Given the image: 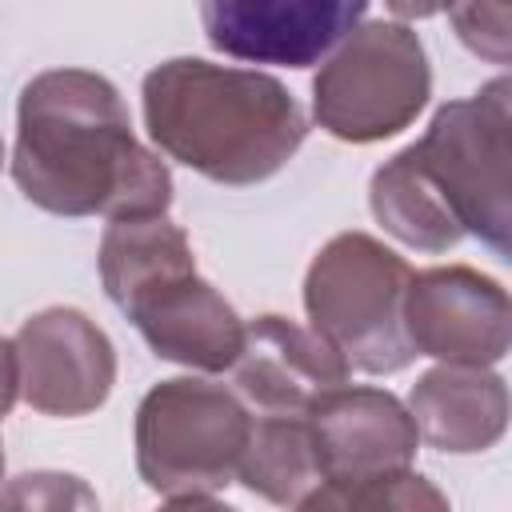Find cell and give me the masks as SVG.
<instances>
[{
	"mask_svg": "<svg viewBox=\"0 0 512 512\" xmlns=\"http://www.w3.org/2000/svg\"><path fill=\"white\" fill-rule=\"evenodd\" d=\"M16 188L52 216H168L172 176L128 120L120 88L88 68H48L20 88Z\"/></svg>",
	"mask_w": 512,
	"mask_h": 512,
	"instance_id": "6da1fadb",
	"label": "cell"
},
{
	"mask_svg": "<svg viewBox=\"0 0 512 512\" xmlns=\"http://www.w3.org/2000/svg\"><path fill=\"white\" fill-rule=\"evenodd\" d=\"M148 140L176 164L216 184L276 176L308 136L296 96L268 72L176 56L144 76Z\"/></svg>",
	"mask_w": 512,
	"mask_h": 512,
	"instance_id": "7a4b0ae2",
	"label": "cell"
},
{
	"mask_svg": "<svg viewBox=\"0 0 512 512\" xmlns=\"http://www.w3.org/2000/svg\"><path fill=\"white\" fill-rule=\"evenodd\" d=\"M100 280L160 360L196 372L236 364L244 320L196 272L192 244L168 216L112 220L100 236Z\"/></svg>",
	"mask_w": 512,
	"mask_h": 512,
	"instance_id": "3957f363",
	"label": "cell"
},
{
	"mask_svg": "<svg viewBox=\"0 0 512 512\" xmlns=\"http://www.w3.org/2000/svg\"><path fill=\"white\" fill-rule=\"evenodd\" d=\"M412 268L368 232L332 236L308 264V328L356 372L392 376L412 364L404 336V292Z\"/></svg>",
	"mask_w": 512,
	"mask_h": 512,
	"instance_id": "277c9868",
	"label": "cell"
},
{
	"mask_svg": "<svg viewBox=\"0 0 512 512\" xmlns=\"http://www.w3.org/2000/svg\"><path fill=\"white\" fill-rule=\"evenodd\" d=\"M508 124H512V84L508 76H496L480 92L440 104L424 136L408 144L412 164L436 188L460 232L484 240L496 256H508V232H512Z\"/></svg>",
	"mask_w": 512,
	"mask_h": 512,
	"instance_id": "5b68a950",
	"label": "cell"
},
{
	"mask_svg": "<svg viewBox=\"0 0 512 512\" xmlns=\"http://www.w3.org/2000/svg\"><path fill=\"white\" fill-rule=\"evenodd\" d=\"M248 436L252 412L228 384L172 376L136 408V472L168 500L212 496L236 484Z\"/></svg>",
	"mask_w": 512,
	"mask_h": 512,
	"instance_id": "8992f818",
	"label": "cell"
},
{
	"mask_svg": "<svg viewBox=\"0 0 512 512\" xmlns=\"http://www.w3.org/2000/svg\"><path fill=\"white\" fill-rule=\"evenodd\" d=\"M432 96L424 40L400 20H360L312 80L316 124L348 144L404 132Z\"/></svg>",
	"mask_w": 512,
	"mask_h": 512,
	"instance_id": "52a82bcc",
	"label": "cell"
},
{
	"mask_svg": "<svg viewBox=\"0 0 512 512\" xmlns=\"http://www.w3.org/2000/svg\"><path fill=\"white\" fill-rule=\"evenodd\" d=\"M404 336L416 356L492 368L512 344L508 292L468 264L412 272L404 292Z\"/></svg>",
	"mask_w": 512,
	"mask_h": 512,
	"instance_id": "ba28073f",
	"label": "cell"
},
{
	"mask_svg": "<svg viewBox=\"0 0 512 512\" xmlns=\"http://www.w3.org/2000/svg\"><path fill=\"white\" fill-rule=\"evenodd\" d=\"M20 396L40 416H88L116 384V348L80 308H44L16 332Z\"/></svg>",
	"mask_w": 512,
	"mask_h": 512,
	"instance_id": "9c48e42d",
	"label": "cell"
},
{
	"mask_svg": "<svg viewBox=\"0 0 512 512\" xmlns=\"http://www.w3.org/2000/svg\"><path fill=\"white\" fill-rule=\"evenodd\" d=\"M368 16L360 0H204L200 24L216 52L248 64L308 68Z\"/></svg>",
	"mask_w": 512,
	"mask_h": 512,
	"instance_id": "30bf717a",
	"label": "cell"
},
{
	"mask_svg": "<svg viewBox=\"0 0 512 512\" xmlns=\"http://www.w3.org/2000/svg\"><path fill=\"white\" fill-rule=\"evenodd\" d=\"M340 384H348V364L312 328L276 312L244 324L232 392L252 416H308V408Z\"/></svg>",
	"mask_w": 512,
	"mask_h": 512,
	"instance_id": "8fae6325",
	"label": "cell"
},
{
	"mask_svg": "<svg viewBox=\"0 0 512 512\" xmlns=\"http://www.w3.org/2000/svg\"><path fill=\"white\" fill-rule=\"evenodd\" d=\"M308 432L320 480H368L404 472L416 460L420 436L408 408L372 384H340L308 408Z\"/></svg>",
	"mask_w": 512,
	"mask_h": 512,
	"instance_id": "7c38bea8",
	"label": "cell"
},
{
	"mask_svg": "<svg viewBox=\"0 0 512 512\" xmlns=\"http://www.w3.org/2000/svg\"><path fill=\"white\" fill-rule=\"evenodd\" d=\"M408 416L436 452H488L508 428V384L492 368L436 364L412 384Z\"/></svg>",
	"mask_w": 512,
	"mask_h": 512,
	"instance_id": "4fadbf2b",
	"label": "cell"
},
{
	"mask_svg": "<svg viewBox=\"0 0 512 512\" xmlns=\"http://www.w3.org/2000/svg\"><path fill=\"white\" fill-rule=\"evenodd\" d=\"M368 208L384 224V232L396 236L408 248L448 252V248H456L464 240L460 224L452 220V212L444 208V200L436 196V188L424 180V172L412 164L408 148L396 152L392 160H384L372 172Z\"/></svg>",
	"mask_w": 512,
	"mask_h": 512,
	"instance_id": "5bb4252c",
	"label": "cell"
},
{
	"mask_svg": "<svg viewBox=\"0 0 512 512\" xmlns=\"http://www.w3.org/2000/svg\"><path fill=\"white\" fill-rule=\"evenodd\" d=\"M252 496L292 508L320 480L308 416H252V436L236 476Z\"/></svg>",
	"mask_w": 512,
	"mask_h": 512,
	"instance_id": "9a60e30c",
	"label": "cell"
},
{
	"mask_svg": "<svg viewBox=\"0 0 512 512\" xmlns=\"http://www.w3.org/2000/svg\"><path fill=\"white\" fill-rule=\"evenodd\" d=\"M0 512H100V500L84 476L36 468L0 484Z\"/></svg>",
	"mask_w": 512,
	"mask_h": 512,
	"instance_id": "2e32d148",
	"label": "cell"
},
{
	"mask_svg": "<svg viewBox=\"0 0 512 512\" xmlns=\"http://www.w3.org/2000/svg\"><path fill=\"white\" fill-rule=\"evenodd\" d=\"M496 8L500 4H464V8H448V20L476 56H488L492 64H508V32H488Z\"/></svg>",
	"mask_w": 512,
	"mask_h": 512,
	"instance_id": "e0dca14e",
	"label": "cell"
},
{
	"mask_svg": "<svg viewBox=\"0 0 512 512\" xmlns=\"http://www.w3.org/2000/svg\"><path fill=\"white\" fill-rule=\"evenodd\" d=\"M288 512H352V508H348L344 484H340V480H324V484H316L304 500H296Z\"/></svg>",
	"mask_w": 512,
	"mask_h": 512,
	"instance_id": "ac0fdd59",
	"label": "cell"
},
{
	"mask_svg": "<svg viewBox=\"0 0 512 512\" xmlns=\"http://www.w3.org/2000/svg\"><path fill=\"white\" fill-rule=\"evenodd\" d=\"M20 396V372H16V344L8 336H0V420L12 412Z\"/></svg>",
	"mask_w": 512,
	"mask_h": 512,
	"instance_id": "d6986e66",
	"label": "cell"
},
{
	"mask_svg": "<svg viewBox=\"0 0 512 512\" xmlns=\"http://www.w3.org/2000/svg\"><path fill=\"white\" fill-rule=\"evenodd\" d=\"M160 512H236V508H228V504H220L212 496H176Z\"/></svg>",
	"mask_w": 512,
	"mask_h": 512,
	"instance_id": "ffe728a7",
	"label": "cell"
},
{
	"mask_svg": "<svg viewBox=\"0 0 512 512\" xmlns=\"http://www.w3.org/2000/svg\"><path fill=\"white\" fill-rule=\"evenodd\" d=\"M0 480H4V440H0Z\"/></svg>",
	"mask_w": 512,
	"mask_h": 512,
	"instance_id": "44dd1931",
	"label": "cell"
},
{
	"mask_svg": "<svg viewBox=\"0 0 512 512\" xmlns=\"http://www.w3.org/2000/svg\"><path fill=\"white\" fill-rule=\"evenodd\" d=\"M0 164H4V144H0Z\"/></svg>",
	"mask_w": 512,
	"mask_h": 512,
	"instance_id": "7402d4cb",
	"label": "cell"
}]
</instances>
